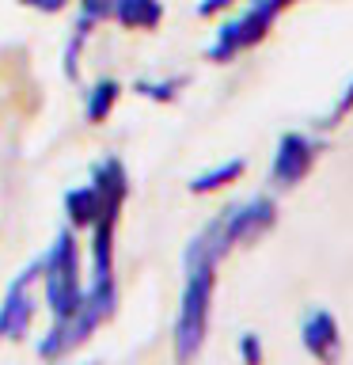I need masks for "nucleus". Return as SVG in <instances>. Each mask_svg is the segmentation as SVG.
Here are the masks:
<instances>
[{
  "label": "nucleus",
  "mask_w": 353,
  "mask_h": 365,
  "mask_svg": "<svg viewBox=\"0 0 353 365\" xmlns=\"http://www.w3.org/2000/svg\"><path fill=\"white\" fill-rule=\"evenodd\" d=\"M300 342L319 365H338L342 361V327H338L334 312H327V308H312V312L300 319Z\"/></svg>",
  "instance_id": "6e6552de"
},
{
  "label": "nucleus",
  "mask_w": 353,
  "mask_h": 365,
  "mask_svg": "<svg viewBox=\"0 0 353 365\" xmlns=\"http://www.w3.org/2000/svg\"><path fill=\"white\" fill-rule=\"evenodd\" d=\"M349 110H353V80H349V88L342 91V99H338L334 107H330V110H327V114H323V118H319L315 125H319V130H334V125H338L342 118H346Z\"/></svg>",
  "instance_id": "ddd939ff"
},
{
  "label": "nucleus",
  "mask_w": 353,
  "mask_h": 365,
  "mask_svg": "<svg viewBox=\"0 0 353 365\" xmlns=\"http://www.w3.org/2000/svg\"><path fill=\"white\" fill-rule=\"evenodd\" d=\"M118 312V282H88L84 285V301L80 308L68 319L61 324H50L46 327V335L38 339V358L46 365H57L65 358H73V354L84 346V342L95 335L102 324H110V316Z\"/></svg>",
  "instance_id": "f03ea898"
},
{
  "label": "nucleus",
  "mask_w": 353,
  "mask_h": 365,
  "mask_svg": "<svg viewBox=\"0 0 353 365\" xmlns=\"http://www.w3.org/2000/svg\"><path fill=\"white\" fill-rule=\"evenodd\" d=\"M122 96V84L118 80H110V76H102L91 84V91L84 96V118L91 125H99V122H107L110 118V110H114V103H118Z\"/></svg>",
  "instance_id": "9d476101"
},
{
  "label": "nucleus",
  "mask_w": 353,
  "mask_h": 365,
  "mask_svg": "<svg viewBox=\"0 0 353 365\" xmlns=\"http://www.w3.org/2000/svg\"><path fill=\"white\" fill-rule=\"evenodd\" d=\"M182 84H186L182 76H175V80H137L133 91L144 99H152V103H171L182 91Z\"/></svg>",
  "instance_id": "f8f14e48"
},
{
  "label": "nucleus",
  "mask_w": 353,
  "mask_h": 365,
  "mask_svg": "<svg viewBox=\"0 0 353 365\" xmlns=\"http://www.w3.org/2000/svg\"><path fill=\"white\" fill-rule=\"evenodd\" d=\"M247 171V160H224V164H216L209 171H201V175L190 179V194H213V190H224L228 182H236L239 175Z\"/></svg>",
  "instance_id": "9b49d317"
},
{
  "label": "nucleus",
  "mask_w": 353,
  "mask_h": 365,
  "mask_svg": "<svg viewBox=\"0 0 353 365\" xmlns=\"http://www.w3.org/2000/svg\"><path fill=\"white\" fill-rule=\"evenodd\" d=\"M262 4H266V8L273 11V16H281V11L289 8V4H296V0H262Z\"/></svg>",
  "instance_id": "a211bd4d"
},
{
  "label": "nucleus",
  "mask_w": 353,
  "mask_h": 365,
  "mask_svg": "<svg viewBox=\"0 0 353 365\" xmlns=\"http://www.w3.org/2000/svg\"><path fill=\"white\" fill-rule=\"evenodd\" d=\"M319 153H323V145H319L315 137H307L300 130L281 133L278 153H273V160H270V182L278 190H289V187H296V182H304L307 171L315 168Z\"/></svg>",
  "instance_id": "0eeeda50"
},
{
  "label": "nucleus",
  "mask_w": 353,
  "mask_h": 365,
  "mask_svg": "<svg viewBox=\"0 0 353 365\" xmlns=\"http://www.w3.org/2000/svg\"><path fill=\"white\" fill-rule=\"evenodd\" d=\"M239 358H243V365H262V339L255 331L239 335Z\"/></svg>",
  "instance_id": "2eb2a0df"
},
{
  "label": "nucleus",
  "mask_w": 353,
  "mask_h": 365,
  "mask_svg": "<svg viewBox=\"0 0 353 365\" xmlns=\"http://www.w3.org/2000/svg\"><path fill=\"white\" fill-rule=\"evenodd\" d=\"M34 285H38V259L31 267H23L4 289V297H0V342H19L31 335L34 316H38V293H34Z\"/></svg>",
  "instance_id": "39448f33"
},
{
  "label": "nucleus",
  "mask_w": 353,
  "mask_h": 365,
  "mask_svg": "<svg viewBox=\"0 0 353 365\" xmlns=\"http://www.w3.org/2000/svg\"><path fill=\"white\" fill-rule=\"evenodd\" d=\"M110 23L125 31H156L164 23V0H114Z\"/></svg>",
  "instance_id": "1a4fd4ad"
},
{
  "label": "nucleus",
  "mask_w": 353,
  "mask_h": 365,
  "mask_svg": "<svg viewBox=\"0 0 353 365\" xmlns=\"http://www.w3.org/2000/svg\"><path fill=\"white\" fill-rule=\"evenodd\" d=\"M84 365H95V361H84Z\"/></svg>",
  "instance_id": "6ab92c4d"
},
{
  "label": "nucleus",
  "mask_w": 353,
  "mask_h": 365,
  "mask_svg": "<svg viewBox=\"0 0 353 365\" xmlns=\"http://www.w3.org/2000/svg\"><path fill=\"white\" fill-rule=\"evenodd\" d=\"M224 255H232V247L224 244L216 217L182 251V274L186 278H182L175 331H171V350H175L179 365H194V358L205 346L209 316H213V293H216V267H221Z\"/></svg>",
  "instance_id": "f257e3e1"
},
{
  "label": "nucleus",
  "mask_w": 353,
  "mask_h": 365,
  "mask_svg": "<svg viewBox=\"0 0 353 365\" xmlns=\"http://www.w3.org/2000/svg\"><path fill=\"white\" fill-rule=\"evenodd\" d=\"M110 11H114V0H76V16L99 23H110Z\"/></svg>",
  "instance_id": "4468645a"
},
{
  "label": "nucleus",
  "mask_w": 353,
  "mask_h": 365,
  "mask_svg": "<svg viewBox=\"0 0 353 365\" xmlns=\"http://www.w3.org/2000/svg\"><path fill=\"white\" fill-rule=\"evenodd\" d=\"M236 4H239V0H201V4H198V16L209 19V16H221V11L236 8Z\"/></svg>",
  "instance_id": "f3484780"
},
{
  "label": "nucleus",
  "mask_w": 353,
  "mask_h": 365,
  "mask_svg": "<svg viewBox=\"0 0 353 365\" xmlns=\"http://www.w3.org/2000/svg\"><path fill=\"white\" fill-rule=\"evenodd\" d=\"M216 221H221V232H224V244L228 247H243V244H255L258 236H266L273 225H278V202L266 198V194H258V198H247L232 205V210L216 213Z\"/></svg>",
  "instance_id": "423d86ee"
},
{
  "label": "nucleus",
  "mask_w": 353,
  "mask_h": 365,
  "mask_svg": "<svg viewBox=\"0 0 353 365\" xmlns=\"http://www.w3.org/2000/svg\"><path fill=\"white\" fill-rule=\"evenodd\" d=\"M38 282H42V304L50 312V324H61L84 301V267H80V244L73 228H61L53 244L38 255Z\"/></svg>",
  "instance_id": "7ed1b4c3"
},
{
  "label": "nucleus",
  "mask_w": 353,
  "mask_h": 365,
  "mask_svg": "<svg viewBox=\"0 0 353 365\" xmlns=\"http://www.w3.org/2000/svg\"><path fill=\"white\" fill-rule=\"evenodd\" d=\"M273 23H278V16L262 4V0H251V4L239 11L236 19H228L221 31H216V38L209 42V50H205V57L216 65L224 61H236L239 53L255 50V46L266 38V34L273 31Z\"/></svg>",
  "instance_id": "20e7f679"
},
{
  "label": "nucleus",
  "mask_w": 353,
  "mask_h": 365,
  "mask_svg": "<svg viewBox=\"0 0 353 365\" xmlns=\"http://www.w3.org/2000/svg\"><path fill=\"white\" fill-rule=\"evenodd\" d=\"M19 8H31V11H38V16H57V11H65L73 0H16Z\"/></svg>",
  "instance_id": "dca6fc26"
}]
</instances>
